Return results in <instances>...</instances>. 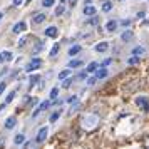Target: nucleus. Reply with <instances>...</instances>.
<instances>
[{
  "instance_id": "nucleus-29",
  "label": "nucleus",
  "mask_w": 149,
  "mask_h": 149,
  "mask_svg": "<svg viewBox=\"0 0 149 149\" xmlns=\"http://www.w3.org/2000/svg\"><path fill=\"white\" fill-rule=\"evenodd\" d=\"M57 95H59V87H54L50 91V99H57Z\"/></svg>"
},
{
  "instance_id": "nucleus-44",
  "label": "nucleus",
  "mask_w": 149,
  "mask_h": 149,
  "mask_svg": "<svg viewBox=\"0 0 149 149\" xmlns=\"http://www.w3.org/2000/svg\"><path fill=\"white\" fill-rule=\"evenodd\" d=\"M146 149H149V141H148V144H146Z\"/></svg>"
},
{
  "instance_id": "nucleus-14",
  "label": "nucleus",
  "mask_w": 149,
  "mask_h": 149,
  "mask_svg": "<svg viewBox=\"0 0 149 149\" xmlns=\"http://www.w3.org/2000/svg\"><path fill=\"white\" fill-rule=\"evenodd\" d=\"M82 64H84L82 61H79V59H74V61H70V62H69L67 65H69V69H77V67H81Z\"/></svg>"
},
{
  "instance_id": "nucleus-2",
  "label": "nucleus",
  "mask_w": 149,
  "mask_h": 149,
  "mask_svg": "<svg viewBox=\"0 0 149 149\" xmlns=\"http://www.w3.org/2000/svg\"><path fill=\"white\" fill-rule=\"evenodd\" d=\"M40 65H42V61H40V59H32V61H30L27 65H25V72H34V70H37Z\"/></svg>"
},
{
  "instance_id": "nucleus-42",
  "label": "nucleus",
  "mask_w": 149,
  "mask_h": 149,
  "mask_svg": "<svg viewBox=\"0 0 149 149\" xmlns=\"http://www.w3.org/2000/svg\"><path fill=\"white\" fill-rule=\"evenodd\" d=\"M2 62H3V57H2V54H0V64H2Z\"/></svg>"
},
{
  "instance_id": "nucleus-32",
  "label": "nucleus",
  "mask_w": 149,
  "mask_h": 149,
  "mask_svg": "<svg viewBox=\"0 0 149 149\" xmlns=\"http://www.w3.org/2000/svg\"><path fill=\"white\" fill-rule=\"evenodd\" d=\"M70 84H72V79H65V81H64V84H62V87L69 89V87H70Z\"/></svg>"
},
{
  "instance_id": "nucleus-18",
  "label": "nucleus",
  "mask_w": 149,
  "mask_h": 149,
  "mask_svg": "<svg viewBox=\"0 0 149 149\" xmlns=\"http://www.w3.org/2000/svg\"><path fill=\"white\" fill-rule=\"evenodd\" d=\"M45 19H47V17H45V14H37L34 17V24H42Z\"/></svg>"
},
{
  "instance_id": "nucleus-1",
  "label": "nucleus",
  "mask_w": 149,
  "mask_h": 149,
  "mask_svg": "<svg viewBox=\"0 0 149 149\" xmlns=\"http://www.w3.org/2000/svg\"><path fill=\"white\" fill-rule=\"evenodd\" d=\"M99 116L97 114H84L81 117V127L86 131V132H91V131H94L97 126H99Z\"/></svg>"
},
{
  "instance_id": "nucleus-6",
  "label": "nucleus",
  "mask_w": 149,
  "mask_h": 149,
  "mask_svg": "<svg viewBox=\"0 0 149 149\" xmlns=\"http://www.w3.org/2000/svg\"><path fill=\"white\" fill-rule=\"evenodd\" d=\"M45 35H47V37H50V39H55V37L59 35V29L54 27V25H50V27L45 29Z\"/></svg>"
},
{
  "instance_id": "nucleus-41",
  "label": "nucleus",
  "mask_w": 149,
  "mask_h": 149,
  "mask_svg": "<svg viewBox=\"0 0 149 149\" xmlns=\"http://www.w3.org/2000/svg\"><path fill=\"white\" fill-rule=\"evenodd\" d=\"M129 24H131V22H129V20H122V22H121V25H124V27H127Z\"/></svg>"
},
{
  "instance_id": "nucleus-43",
  "label": "nucleus",
  "mask_w": 149,
  "mask_h": 149,
  "mask_svg": "<svg viewBox=\"0 0 149 149\" xmlns=\"http://www.w3.org/2000/svg\"><path fill=\"white\" fill-rule=\"evenodd\" d=\"M2 19H3V14H2V12H0V20H2Z\"/></svg>"
},
{
  "instance_id": "nucleus-30",
  "label": "nucleus",
  "mask_w": 149,
  "mask_h": 149,
  "mask_svg": "<svg viewBox=\"0 0 149 149\" xmlns=\"http://www.w3.org/2000/svg\"><path fill=\"white\" fill-rule=\"evenodd\" d=\"M42 49H44V44H42V42H39V44L35 45V49L32 50V52H34V54H39V52H40Z\"/></svg>"
},
{
  "instance_id": "nucleus-22",
  "label": "nucleus",
  "mask_w": 149,
  "mask_h": 149,
  "mask_svg": "<svg viewBox=\"0 0 149 149\" xmlns=\"http://www.w3.org/2000/svg\"><path fill=\"white\" fill-rule=\"evenodd\" d=\"M24 141H25V136L24 134H17L14 137V142L15 144H24Z\"/></svg>"
},
{
  "instance_id": "nucleus-38",
  "label": "nucleus",
  "mask_w": 149,
  "mask_h": 149,
  "mask_svg": "<svg viewBox=\"0 0 149 149\" xmlns=\"http://www.w3.org/2000/svg\"><path fill=\"white\" fill-rule=\"evenodd\" d=\"M77 2H79V0H69V7H75Z\"/></svg>"
},
{
  "instance_id": "nucleus-16",
  "label": "nucleus",
  "mask_w": 149,
  "mask_h": 149,
  "mask_svg": "<svg viewBox=\"0 0 149 149\" xmlns=\"http://www.w3.org/2000/svg\"><path fill=\"white\" fill-rule=\"evenodd\" d=\"M81 50H82V47H81V45H72V47H69V55L72 57V55L79 54Z\"/></svg>"
},
{
  "instance_id": "nucleus-24",
  "label": "nucleus",
  "mask_w": 149,
  "mask_h": 149,
  "mask_svg": "<svg viewBox=\"0 0 149 149\" xmlns=\"http://www.w3.org/2000/svg\"><path fill=\"white\" fill-rule=\"evenodd\" d=\"M39 81H40V75H32V77H30V81H29L30 87H34V86H35V84H37Z\"/></svg>"
},
{
  "instance_id": "nucleus-46",
  "label": "nucleus",
  "mask_w": 149,
  "mask_h": 149,
  "mask_svg": "<svg viewBox=\"0 0 149 149\" xmlns=\"http://www.w3.org/2000/svg\"><path fill=\"white\" fill-rule=\"evenodd\" d=\"M61 2H64V0H61Z\"/></svg>"
},
{
  "instance_id": "nucleus-39",
  "label": "nucleus",
  "mask_w": 149,
  "mask_h": 149,
  "mask_svg": "<svg viewBox=\"0 0 149 149\" xmlns=\"http://www.w3.org/2000/svg\"><path fill=\"white\" fill-rule=\"evenodd\" d=\"M22 2H24V0H14V7H19V5H22Z\"/></svg>"
},
{
  "instance_id": "nucleus-10",
  "label": "nucleus",
  "mask_w": 149,
  "mask_h": 149,
  "mask_svg": "<svg viewBox=\"0 0 149 149\" xmlns=\"http://www.w3.org/2000/svg\"><path fill=\"white\" fill-rule=\"evenodd\" d=\"M107 74H109V70L107 69H97V70H95V79H97V81H99V79H106V77H107Z\"/></svg>"
},
{
  "instance_id": "nucleus-4",
  "label": "nucleus",
  "mask_w": 149,
  "mask_h": 149,
  "mask_svg": "<svg viewBox=\"0 0 149 149\" xmlns=\"http://www.w3.org/2000/svg\"><path fill=\"white\" fill-rule=\"evenodd\" d=\"M47 134H49V127H47V126H44V127H40V131L37 132L35 141H37V142H44V141H45V137H47Z\"/></svg>"
},
{
  "instance_id": "nucleus-13",
  "label": "nucleus",
  "mask_w": 149,
  "mask_h": 149,
  "mask_svg": "<svg viewBox=\"0 0 149 149\" xmlns=\"http://www.w3.org/2000/svg\"><path fill=\"white\" fill-rule=\"evenodd\" d=\"M97 69H99V64H97V62H91V64H89L87 67H86V74H91V72H95Z\"/></svg>"
},
{
  "instance_id": "nucleus-19",
  "label": "nucleus",
  "mask_w": 149,
  "mask_h": 149,
  "mask_svg": "<svg viewBox=\"0 0 149 149\" xmlns=\"http://www.w3.org/2000/svg\"><path fill=\"white\" fill-rule=\"evenodd\" d=\"M69 75H70V69H64L61 74H59V81H64V79H67Z\"/></svg>"
},
{
  "instance_id": "nucleus-8",
  "label": "nucleus",
  "mask_w": 149,
  "mask_h": 149,
  "mask_svg": "<svg viewBox=\"0 0 149 149\" xmlns=\"http://www.w3.org/2000/svg\"><path fill=\"white\" fill-rule=\"evenodd\" d=\"M117 22L116 20H109L107 24H106V32H109V34H112V32H116V29H117Z\"/></svg>"
},
{
  "instance_id": "nucleus-12",
  "label": "nucleus",
  "mask_w": 149,
  "mask_h": 149,
  "mask_svg": "<svg viewBox=\"0 0 149 149\" xmlns=\"http://www.w3.org/2000/svg\"><path fill=\"white\" fill-rule=\"evenodd\" d=\"M107 49H109V44H107V42H99V44L94 47V50H95V52H106Z\"/></svg>"
},
{
  "instance_id": "nucleus-7",
  "label": "nucleus",
  "mask_w": 149,
  "mask_h": 149,
  "mask_svg": "<svg viewBox=\"0 0 149 149\" xmlns=\"http://www.w3.org/2000/svg\"><path fill=\"white\" fill-rule=\"evenodd\" d=\"M49 106H50V101H44V102L40 104V106H39V107H37V109L34 111V114H32V117H37V116L40 114L42 111H45V109H47Z\"/></svg>"
},
{
  "instance_id": "nucleus-9",
  "label": "nucleus",
  "mask_w": 149,
  "mask_h": 149,
  "mask_svg": "<svg viewBox=\"0 0 149 149\" xmlns=\"http://www.w3.org/2000/svg\"><path fill=\"white\" fill-rule=\"evenodd\" d=\"M132 39H134L132 30H124L121 34V40H124V42H129V40H132Z\"/></svg>"
},
{
  "instance_id": "nucleus-34",
  "label": "nucleus",
  "mask_w": 149,
  "mask_h": 149,
  "mask_svg": "<svg viewBox=\"0 0 149 149\" xmlns=\"http://www.w3.org/2000/svg\"><path fill=\"white\" fill-rule=\"evenodd\" d=\"M95 81H97L95 77H89V79H87V86H94V84H95Z\"/></svg>"
},
{
  "instance_id": "nucleus-31",
  "label": "nucleus",
  "mask_w": 149,
  "mask_h": 149,
  "mask_svg": "<svg viewBox=\"0 0 149 149\" xmlns=\"http://www.w3.org/2000/svg\"><path fill=\"white\" fill-rule=\"evenodd\" d=\"M64 10H65V8H64V5H59V7L55 8V15H57V17H59V15H62V14H64Z\"/></svg>"
},
{
  "instance_id": "nucleus-28",
  "label": "nucleus",
  "mask_w": 149,
  "mask_h": 149,
  "mask_svg": "<svg viewBox=\"0 0 149 149\" xmlns=\"http://www.w3.org/2000/svg\"><path fill=\"white\" fill-rule=\"evenodd\" d=\"M55 3V0H42V7H52V5H54Z\"/></svg>"
},
{
  "instance_id": "nucleus-35",
  "label": "nucleus",
  "mask_w": 149,
  "mask_h": 149,
  "mask_svg": "<svg viewBox=\"0 0 149 149\" xmlns=\"http://www.w3.org/2000/svg\"><path fill=\"white\" fill-rule=\"evenodd\" d=\"M25 42H27V37H22L20 40H19V47H24V45H25Z\"/></svg>"
},
{
  "instance_id": "nucleus-15",
  "label": "nucleus",
  "mask_w": 149,
  "mask_h": 149,
  "mask_svg": "<svg viewBox=\"0 0 149 149\" xmlns=\"http://www.w3.org/2000/svg\"><path fill=\"white\" fill-rule=\"evenodd\" d=\"M15 124H17V119H15V117H8L7 121H5V127L7 129H14Z\"/></svg>"
},
{
  "instance_id": "nucleus-21",
  "label": "nucleus",
  "mask_w": 149,
  "mask_h": 149,
  "mask_svg": "<svg viewBox=\"0 0 149 149\" xmlns=\"http://www.w3.org/2000/svg\"><path fill=\"white\" fill-rule=\"evenodd\" d=\"M146 54V50H144V47H134V50H132V55H144Z\"/></svg>"
},
{
  "instance_id": "nucleus-36",
  "label": "nucleus",
  "mask_w": 149,
  "mask_h": 149,
  "mask_svg": "<svg viewBox=\"0 0 149 149\" xmlns=\"http://www.w3.org/2000/svg\"><path fill=\"white\" fill-rule=\"evenodd\" d=\"M5 87H7V84H5V82H0V95L3 94V91H5Z\"/></svg>"
},
{
  "instance_id": "nucleus-26",
  "label": "nucleus",
  "mask_w": 149,
  "mask_h": 149,
  "mask_svg": "<svg viewBox=\"0 0 149 149\" xmlns=\"http://www.w3.org/2000/svg\"><path fill=\"white\" fill-rule=\"evenodd\" d=\"M2 57H3V61L5 62H10L12 61V52H8V50L7 52H2Z\"/></svg>"
},
{
  "instance_id": "nucleus-25",
  "label": "nucleus",
  "mask_w": 149,
  "mask_h": 149,
  "mask_svg": "<svg viewBox=\"0 0 149 149\" xmlns=\"http://www.w3.org/2000/svg\"><path fill=\"white\" fill-rule=\"evenodd\" d=\"M61 112H62L61 109H59V111H55L54 114L50 116V119H49V121H50V122H55V121H57V119H59V117H61Z\"/></svg>"
},
{
  "instance_id": "nucleus-45",
  "label": "nucleus",
  "mask_w": 149,
  "mask_h": 149,
  "mask_svg": "<svg viewBox=\"0 0 149 149\" xmlns=\"http://www.w3.org/2000/svg\"><path fill=\"white\" fill-rule=\"evenodd\" d=\"M29 2H32V0H27V3H29Z\"/></svg>"
},
{
  "instance_id": "nucleus-40",
  "label": "nucleus",
  "mask_w": 149,
  "mask_h": 149,
  "mask_svg": "<svg viewBox=\"0 0 149 149\" xmlns=\"http://www.w3.org/2000/svg\"><path fill=\"white\" fill-rule=\"evenodd\" d=\"M144 15H146L144 12H139V14H137V19H139V20H142V19H144Z\"/></svg>"
},
{
  "instance_id": "nucleus-27",
  "label": "nucleus",
  "mask_w": 149,
  "mask_h": 149,
  "mask_svg": "<svg viewBox=\"0 0 149 149\" xmlns=\"http://www.w3.org/2000/svg\"><path fill=\"white\" fill-rule=\"evenodd\" d=\"M14 97H15V91H12V92H8V95L5 97V104H10V102L14 101Z\"/></svg>"
},
{
  "instance_id": "nucleus-37",
  "label": "nucleus",
  "mask_w": 149,
  "mask_h": 149,
  "mask_svg": "<svg viewBox=\"0 0 149 149\" xmlns=\"http://www.w3.org/2000/svg\"><path fill=\"white\" fill-rule=\"evenodd\" d=\"M97 22H99V19H97V17H92V19L89 20V24H91V25H95Z\"/></svg>"
},
{
  "instance_id": "nucleus-11",
  "label": "nucleus",
  "mask_w": 149,
  "mask_h": 149,
  "mask_svg": "<svg viewBox=\"0 0 149 149\" xmlns=\"http://www.w3.org/2000/svg\"><path fill=\"white\" fill-rule=\"evenodd\" d=\"M97 14V8L94 5H87V7H84V15H89V17H94Z\"/></svg>"
},
{
  "instance_id": "nucleus-23",
  "label": "nucleus",
  "mask_w": 149,
  "mask_h": 149,
  "mask_svg": "<svg viewBox=\"0 0 149 149\" xmlns=\"http://www.w3.org/2000/svg\"><path fill=\"white\" fill-rule=\"evenodd\" d=\"M139 61H141L139 57L132 55V57H129V59H127V64H129V65H136V64H139Z\"/></svg>"
},
{
  "instance_id": "nucleus-5",
  "label": "nucleus",
  "mask_w": 149,
  "mask_h": 149,
  "mask_svg": "<svg viewBox=\"0 0 149 149\" xmlns=\"http://www.w3.org/2000/svg\"><path fill=\"white\" fill-rule=\"evenodd\" d=\"M25 30H27V24H25V22H17L14 25V29H12L14 34H22V32H25Z\"/></svg>"
},
{
  "instance_id": "nucleus-33",
  "label": "nucleus",
  "mask_w": 149,
  "mask_h": 149,
  "mask_svg": "<svg viewBox=\"0 0 149 149\" xmlns=\"http://www.w3.org/2000/svg\"><path fill=\"white\" fill-rule=\"evenodd\" d=\"M111 64H112V59H106V61L101 64V65H102V69H106L107 65H111Z\"/></svg>"
},
{
  "instance_id": "nucleus-20",
  "label": "nucleus",
  "mask_w": 149,
  "mask_h": 149,
  "mask_svg": "<svg viewBox=\"0 0 149 149\" xmlns=\"http://www.w3.org/2000/svg\"><path fill=\"white\" fill-rule=\"evenodd\" d=\"M111 10H112V2H104V3H102V12H111Z\"/></svg>"
},
{
  "instance_id": "nucleus-17",
  "label": "nucleus",
  "mask_w": 149,
  "mask_h": 149,
  "mask_svg": "<svg viewBox=\"0 0 149 149\" xmlns=\"http://www.w3.org/2000/svg\"><path fill=\"white\" fill-rule=\"evenodd\" d=\"M59 50H61V45H59V44H54L52 49H50V52H49V55H50V57H55V55L59 54Z\"/></svg>"
},
{
  "instance_id": "nucleus-3",
  "label": "nucleus",
  "mask_w": 149,
  "mask_h": 149,
  "mask_svg": "<svg viewBox=\"0 0 149 149\" xmlns=\"http://www.w3.org/2000/svg\"><path fill=\"white\" fill-rule=\"evenodd\" d=\"M136 104H137V107L144 109V112H149V102H148V97L146 95H139L136 99Z\"/></svg>"
}]
</instances>
